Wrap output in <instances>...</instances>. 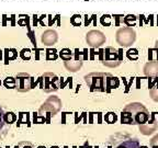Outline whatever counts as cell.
Wrapping results in <instances>:
<instances>
[{"mask_svg":"<svg viewBox=\"0 0 158 148\" xmlns=\"http://www.w3.org/2000/svg\"><path fill=\"white\" fill-rule=\"evenodd\" d=\"M111 15L109 14H103L100 18V23H101L103 27H110L111 25Z\"/></svg>","mask_w":158,"mask_h":148,"instance_id":"484cf974","label":"cell"},{"mask_svg":"<svg viewBox=\"0 0 158 148\" xmlns=\"http://www.w3.org/2000/svg\"><path fill=\"white\" fill-rule=\"evenodd\" d=\"M126 56L130 60H137L138 59V51L136 48H131L128 49L126 53Z\"/></svg>","mask_w":158,"mask_h":148,"instance_id":"603a6c76","label":"cell"},{"mask_svg":"<svg viewBox=\"0 0 158 148\" xmlns=\"http://www.w3.org/2000/svg\"><path fill=\"white\" fill-rule=\"evenodd\" d=\"M36 21H37V15L34 14L33 15V25H34V27H36Z\"/></svg>","mask_w":158,"mask_h":148,"instance_id":"74e56055","label":"cell"},{"mask_svg":"<svg viewBox=\"0 0 158 148\" xmlns=\"http://www.w3.org/2000/svg\"><path fill=\"white\" fill-rule=\"evenodd\" d=\"M144 74L147 77H158V62H149L144 67Z\"/></svg>","mask_w":158,"mask_h":148,"instance_id":"8fae6325","label":"cell"},{"mask_svg":"<svg viewBox=\"0 0 158 148\" xmlns=\"http://www.w3.org/2000/svg\"><path fill=\"white\" fill-rule=\"evenodd\" d=\"M151 145H152V147H158V135L155 136V137L152 139Z\"/></svg>","mask_w":158,"mask_h":148,"instance_id":"d590c367","label":"cell"},{"mask_svg":"<svg viewBox=\"0 0 158 148\" xmlns=\"http://www.w3.org/2000/svg\"><path fill=\"white\" fill-rule=\"evenodd\" d=\"M120 60H110V62H106V60H103V65L104 66H108V67H118V65H120Z\"/></svg>","mask_w":158,"mask_h":148,"instance_id":"836d02e7","label":"cell"},{"mask_svg":"<svg viewBox=\"0 0 158 148\" xmlns=\"http://www.w3.org/2000/svg\"><path fill=\"white\" fill-rule=\"evenodd\" d=\"M108 148H139V143L136 139L128 137L126 135L112 136L111 141L109 142Z\"/></svg>","mask_w":158,"mask_h":148,"instance_id":"3957f363","label":"cell"},{"mask_svg":"<svg viewBox=\"0 0 158 148\" xmlns=\"http://www.w3.org/2000/svg\"><path fill=\"white\" fill-rule=\"evenodd\" d=\"M36 84L34 78L27 72H19L15 76V90L19 92H27Z\"/></svg>","mask_w":158,"mask_h":148,"instance_id":"277c9868","label":"cell"},{"mask_svg":"<svg viewBox=\"0 0 158 148\" xmlns=\"http://www.w3.org/2000/svg\"><path fill=\"white\" fill-rule=\"evenodd\" d=\"M136 39V34L134 32V30L132 27H123V29H120L116 33V41L121 46L126 47L130 46L134 43Z\"/></svg>","mask_w":158,"mask_h":148,"instance_id":"8992f818","label":"cell"},{"mask_svg":"<svg viewBox=\"0 0 158 148\" xmlns=\"http://www.w3.org/2000/svg\"><path fill=\"white\" fill-rule=\"evenodd\" d=\"M65 67H66L67 70H69V72H76L82 67V60H78V59L67 60V62H65Z\"/></svg>","mask_w":158,"mask_h":148,"instance_id":"5bb4252c","label":"cell"},{"mask_svg":"<svg viewBox=\"0 0 158 148\" xmlns=\"http://www.w3.org/2000/svg\"><path fill=\"white\" fill-rule=\"evenodd\" d=\"M116 118H118V117H116V115L114 113H112V112H109V113L104 116V120H106V123H109V124L115 123Z\"/></svg>","mask_w":158,"mask_h":148,"instance_id":"83f0119b","label":"cell"},{"mask_svg":"<svg viewBox=\"0 0 158 148\" xmlns=\"http://www.w3.org/2000/svg\"><path fill=\"white\" fill-rule=\"evenodd\" d=\"M58 56V53L55 48H47L45 51V59L46 60H56Z\"/></svg>","mask_w":158,"mask_h":148,"instance_id":"ac0fdd59","label":"cell"},{"mask_svg":"<svg viewBox=\"0 0 158 148\" xmlns=\"http://www.w3.org/2000/svg\"><path fill=\"white\" fill-rule=\"evenodd\" d=\"M149 120V112L142 103L133 102L127 104L121 113L122 124H132V125H142Z\"/></svg>","mask_w":158,"mask_h":148,"instance_id":"6da1fadb","label":"cell"},{"mask_svg":"<svg viewBox=\"0 0 158 148\" xmlns=\"http://www.w3.org/2000/svg\"><path fill=\"white\" fill-rule=\"evenodd\" d=\"M57 39H58V34L54 30H46L41 36V41L45 46H52L57 42Z\"/></svg>","mask_w":158,"mask_h":148,"instance_id":"30bf717a","label":"cell"},{"mask_svg":"<svg viewBox=\"0 0 158 148\" xmlns=\"http://www.w3.org/2000/svg\"><path fill=\"white\" fill-rule=\"evenodd\" d=\"M5 52H6V64H8L10 60H15L18 57V52L17 49L15 48H7L5 49Z\"/></svg>","mask_w":158,"mask_h":148,"instance_id":"2e32d148","label":"cell"},{"mask_svg":"<svg viewBox=\"0 0 158 148\" xmlns=\"http://www.w3.org/2000/svg\"><path fill=\"white\" fill-rule=\"evenodd\" d=\"M154 55L156 56V59H157V62H158V48L157 47H156V48H151L149 51H148V59H149V62L154 60Z\"/></svg>","mask_w":158,"mask_h":148,"instance_id":"f1b7e54d","label":"cell"},{"mask_svg":"<svg viewBox=\"0 0 158 148\" xmlns=\"http://www.w3.org/2000/svg\"><path fill=\"white\" fill-rule=\"evenodd\" d=\"M46 121V118L44 116H39L37 113H34V123L36 124H42V123H45Z\"/></svg>","mask_w":158,"mask_h":148,"instance_id":"d6a6232c","label":"cell"},{"mask_svg":"<svg viewBox=\"0 0 158 148\" xmlns=\"http://www.w3.org/2000/svg\"><path fill=\"white\" fill-rule=\"evenodd\" d=\"M3 86L7 89H15V78L9 76L3 80Z\"/></svg>","mask_w":158,"mask_h":148,"instance_id":"7402d4cb","label":"cell"},{"mask_svg":"<svg viewBox=\"0 0 158 148\" xmlns=\"http://www.w3.org/2000/svg\"><path fill=\"white\" fill-rule=\"evenodd\" d=\"M0 148H1V147H0Z\"/></svg>","mask_w":158,"mask_h":148,"instance_id":"7dc6e473","label":"cell"},{"mask_svg":"<svg viewBox=\"0 0 158 148\" xmlns=\"http://www.w3.org/2000/svg\"><path fill=\"white\" fill-rule=\"evenodd\" d=\"M156 115H157L156 113H153L152 114L151 121L148 120L145 124L139 125V131H141L144 135H149V134L156 132V130H157V127H158V121H156Z\"/></svg>","mask_w":158,"mask_h":148,"instance_id":"9c48e42d","label":"cell"},{"mask_svg":"<svg viewBox=\"0 0 158 148\" xmlns=\"http://www.w3.org/2000/svg\"><path fill=\"white\" fill-rule=\"evenodd\" d=\"M20 57L23 59V60H30L31 56H32V53H31V49L29 48H23L21 52H20Z\"/></svg>","mask_w":158,"mask_h":148,"instance_id":"d4e9b609","label":"cell"},{"mask_svg":"<svg viewBox=\"0 0 158 148\" xmlns=\"http://www.w3.org/2000/svg\"><path fill=\"white\" fill-rule=\"evenodd\" d=\"M120 86V80H118L116 77H113V76H110L108 79V84H106V92H110L112 89H116L118 88Z\"/></svg>","mask_w":158,"mask_h":148,"instance_id":"9a60e30c","label":"cell"},{"mask_svg":"<svg viewBox=\"0 0 158 148\" xmlns=\"http://www.w3.org/2000/svg\"><path fill=\"white\" fill-rule=\"evenodd\" d=\"M157 25H158V17H157Z\"/></svg>","mask_w":158,"mask_h":148,"instance_id":"f6af8a7d","label":"cell"},{"mask_svg":"<svg viewBox=\"0 0 158 148\" xmlns=\"http://www.w3.org/2000/svg\"><path fill=\"white\" fill-rule=\"evenodd\" d=\"M136 20H137V18L134 14H127L126 17H124V24L128 27H134L136 24Z\"/></svg>","mask_w":158,"mask_h":148,"instance_id":"44dd1931","label":"cell"},{"mask_svg":"<svg viewBox=\"0 0 158 148\" xmlns=\"http://www.w3.org/2000/svg\"><path fill=\"white\" fill-rule=\"evenodd\" d=\"M0 86H1V80H0Z\"/></svg>","mask_w":158,"mask_h":148,"instance_id":"bcb514c9","label":"cell"},{"mask_svg":"<svg viewBox=\"0 0 158 148\" xmlns=\"http://www.w3.org/2000/svg\"><path fill=\"white\" fill-rule=\"evenodd\" d=\"M58 55L64 62H67V60H70V59H72L73 52H72V49H69V48H63L62 51L58 53Z\"/></svg>","mask_w":158,"mask_h":148,"instance_id":"d6986e66","label":"cell"},{"mask_svg":"<svg viewBox=\"0 0 158 148\" xmlns=\"http://www.w3.org/2000/svg\"><path fill=\"white\" fill-rule=\"evenodd\" d=\"M139 148H148V147H146V146H139Z\"/></svg>","mask_w":158,"mask_h":148,"instance_id":"60d3db41","label":"cell"},{"mask_svg":"<svg viewBox=\"0 0 158 148\" xmlns=\"http://www.w3.org/2000/svg\"><path fill=\"white\" fill-rule=\"evenodd\" d=\"M113 18H114V20H115L116 27H120L121 23H124V17L122 14H114Z\"/></svg>","mask_w":158,"mask_h":148,"instance_id":"4dcf8cb0","label":"cell"},{"mask_svg":"<svg viewBox=\"0 0 158 148\" xmlns=\"http://www.w3.org/2000/svg\"><path fill=\"white\" fill-rule=\"evenodd\" d=\"M22 124H27V126H30V114L27 112H21L19 114V120H18V126H21Z\"/></svg>","mask_w":158,"mask_h":148,"instance_id":"e0dca14e","label":"cell"},{"mask_svg":"<svg viewBox=\"0 0 158 148\" xmlns=\"http://www.w3.org/2000/svg\"><path fill=\"white\" fill-rule=\"evenodd\" d=\"M3 114H5L3 108L0 105V141H2L3 138L6 137V135H7L10 130V125L6 123L5 120H3Z\"/></svg>","mask_w":158,"mask_h":148,"instance_id":"7c38bea8","label":"cell"},{"mask_svg":"<svg viewBox=\"0 0 158 148\" xmlns=\"http://www.w3.org/2000/svg\"><path fill=\"white\" fill-rule=\"evenodd\" d=\"M106 62H110V60H120L118 59V51H116L113 47H106L104 49V59Z\"/></svg>","mask_w":158,"mask_h":148,"instance_id":"4fadbf2b","label":"cell"},{"mask_svg":"<svg viewBox=\"0 0 158 148\" xmlns=\"http://www.w3.org/2000/svg\"><path fill=\"white\" fill-rule=\"evenodd\" d=\"M29 37L31 39V41H32L34 47L36 48V39H35V37H34V32H33V31H31V30H29Z\"/></svg>","mask_w":158,"mask_h":148,"instance_id":"e575fe53","label":"cell"},{"mask_svg":"<svg viewBox=\"0 0 158 148\" xmlns=\"http://www.w3.org/2000/svg\"><path fill=\"white\" fill-rule=\"evenodd\" d=\"M17 114H15L13 112H5V114H3V120H5V122L7 124H9V125H11L12 123H15V121H17Z\"/></svg>","mask_w":158,"mask_h":148,"instance_id":"ffe728a7","label":"cell"},{"mask_svg":"<svg viewBox=\"0 0 158 148\" xmlns=\"http://www.w3.org/2000/svg\"><path fill=\"white\" fill-rule=\"evenodd\" d=\"M30 18L27 15H21L19 20H18V24L20 27H27V29L30 30Z\"/></svg>","mask_w":158,"mask_h":148,"instance_id":"cb8c5ba5","label":"cell"},{"mask_svg":"<svg viewBox=\"0 0 158 148\" xmlns=\"http://www.w3.org/2000/svg\"><path fill=\"white\" fill-rule=\"evenodd\" d=\"M18 148H34L32 143H30V142H20L18 144Z\"/></svg>","mask_w":158,"mask_h":148,"instance_id":"1f68e13d","label":"cell"},{"mask_svg":"<svg viewBox=\"0 0 158 148\" xmlns=\"http://www.w3.org/2000/svg\"><path fill=\"white\" fill-rule=\"evenodd\" d=\"M156 47H157V48H158V41H157V42H156Z\"/></svg>","mask_w":158,"mask_h":148,"instance_id":"ee69618b","label":"cell"},{"mask_svg":"<svg viewBox=\"0 0 158 148\" xmlns=\"http://www.w3.org/2000/svg\"><path fill=\"white\" fill-rule=\"evenodd\" d=\"M39 81L41 82V89L47 93L56 91L58 89V77L53 72H45L43 76L40 77Z\"/></svg>","mask_w":158,"mask_h":148,"instance_id":"5b68a950","label":"cell"},{"mask_svg":"<svg viewBox=\"0 0 158 148\" xmlns=\"http://www.w3.org/2000/svg\"><path fill=\"white\" fill-rule=\"evenodd\" d=\"M151 97L154 101L158 102V82L156 84L155 87H153L151 89Z\"/></svg>","mask_w":158,"mask_h":148,"instance_id":"f546056e","label":"cell"},{"mask_svg":"<svg viewBox=\"0 0 158 148\" xmlns=\"http://www.w3.org/2000/svg\"><path fill=\"white\" fill-rule=\"evenodd\" d=\"M1 59H2V51L0 49V60H1Z\"/></svg>","mask_w":158,"mask_h":148,"instance_id":"ab89813d","label":"cell"},{"mask_svg":"<svg viewBox=\"0 0 158 148\" xmlns=\"http://www.w3.org/2000/svg\"><path fill=\"white\" fill-rule=\"evenodd\" d=\"M148 18H149V21H151V24L153 25V20H154V15H153V14H151V15H149V17H148Z\"/></svg>","mask_w":158,"mask_h":148,"instance_id":"f35d334b","label":"cell"},{"mask_svg":"<svg viewBox=\"0 0 158 148\" xmlns=\"http://www.w3.org/2000/svg\"><path fill=\"white\" fill-rule=\"evenodd\" d=\"M62 109V101L59 100L58 97H51L43 103V105L40 108V112H46V113H51L52 115H55L59 112V110Z\"/></svg>","mask_w":158,"mask_h":148,"instance_id":"52a82bcc","label":"cell"},{"mask_svg":"<svg viewBox=\"0 0 158 148\" xmlns=\"http://www.w3.org/2000/svg\"><path fill=\"white\" fill-rule=\"evenodd\" d=\"M70 23H72L74 27H80V24H81V15L74 14L70 18Z\"/></svg>","mask_w":158,"mask_h":148,"instance_id":"4316f807","label":"cell"},{"mask_svg":"<svg viewBox=\"0 0 158 148\" xmlns=\"http://www.w3.org/2000/svg\"><path fill=\"white\" fill-rule=\"evenodd\" d=\"M99 58H100V60H102L103 62V59H104V49L100 48V51H99Z\"/></svg>","mask_w":158,"mask_h":148,"instance_id":"8d00e7d4","label":"cell"},{"mask_svg":"<svg viewBox=\"0 0 158 148\" xmlns=\"http://www.w3.org/2000/svg\"><path fill=\"white\" fill-rule=\"evenodd\" d=\"M110 74L104 72H91L85 76V81L88 84L91 91H106V84H108Z\"/></svg>","mask_w":158,"mask_h":148,"instance_id":"7a4b0ae2","label":"cell"},{"mask_svg":"<svg viewBox=\"0 0 158 148\" xmlns=\"http://www.w3.org/2000/svg\"><path fill=\"white\" fill-rule=\"evenodd\" d=\"M51 148H59V147H57V146H52Z\"/></svg>","mask_w":158,"mask_h":148,"instance_id":"7bdbcfd3","label":"cell"},{"mask_svg":"<svg viewBox=\"0 0 158 148\" xmlns=\"http://www.w3.org/2000/svg\"><path fill=\"white\" fill-rule=\"evenodd\" d=\"M37 148H45V146H39Z\"/></svg>","mask_w":158,"mask_h":148,"instance_id":"b9f144b4","label":"cell"},{"mask_svg":"<svg viewBox=\"0 0 158 148\" xmlns=\"http://www.w3.org/2000/svg\"><path fill=\"white\" fill-rule=\"evenodd\" d=\"M86 41L91 48H97L106 43V35L98 30H91L86 34Z\"/></svg>","mask_w":158,"mask_h":148,"instance_id":"ba28073f","label":"cell"}]
</instances>
